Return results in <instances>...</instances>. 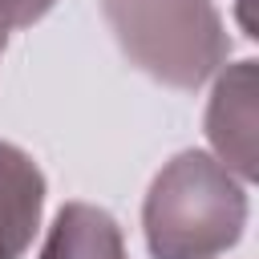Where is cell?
I'll use <instances>...</instances> for the list:
<instances>
[{
	"label": "cell",
	"mask_w": 259,
	"mask_h": 259,
	"mask_svg": "<svg viewBox=\"0 0 259 259\" xmlns=\"http://www.w3.org/2000/svg\"><path fill=\"white\" fill-rule=\"evenodd\" d=\"M247 227L243 182L210 154H178L146 194V243L154 259H214Z\"/></svg>",
	"instance_id": "cell-1"
},
{
	"label": "cell",
	"mask_w": 259,
	"mask_h": 259,
	"mask_svg": "<svg viewBox=\"0 0 259 259\" xmlns=\"http://www.w3.org/2000/svg\"><path fill=\"white\" fill-rule=\"evenodd\" d=\"M121 53L170 89H198L227 61L214 0H101Z\"/></svg>",
	"instance_id": "cell-2"
},
{
	"label": "cell",
	"mask_w": 259,
	"mask_h": 259,
	"mask_svg": "<svg viewBox=\"0 0 259 259\" xmlns=\"http://www.w3.org/2000/svg\"><path fill=\"white\" fill-rule=\"evenodd\" d=\"M255 61L231 65L210 97L206 134L235 178H255Z\"/></svg>",
	"instance_id": "cell-3"
},
{
	"label": "cell",
	"mask_w": 259,
	"mask_h": 259,
	"mask_svg": "<svg viewBox=\"0 0 259 259\" xmlns=\"http://www.w3.org/2000/svg\"><path fill=\"white\" fill-rule=\"evenodd\" d=\"M45 206V178L36 162L0 142V259H20L32 243V231L40 223Z\"/></svg>",
	"instance_id": "cell-4"
},
{
	"label": "cell",
	"mask_w": 259,
	"mask_h": 259,
	"mask_svg": "<svg viewBox=\"0 0 259 259\" xmlns=\"http://www.w3.org/2000/svg\"><path fill=\"white\" fill-rule=\"evenodd\" d=\"M40 259H125V247L117 223L105 210L89 202H69L53 219Z\"/></svg>",
	"instance_id": "cell-5"
},
{
	"label": "cell",
	"mask_w": 259,
	"mask_h": 259,
	"mask_svg": "<svg viewBox=\"0 0 259 259\" xmlns=\"http://www.w3.org/2000/svg\"><path fill=\"white\" fill-rule=\"evenodd\" d=\"M49 8H53V0H0V24L12 32V28H24V24L40 20Z\"/></svg>",
	"instance_id": "cell-6"
},
{
	"label": "cell",
	"mask_w": 259,
	"mask_h": 259,
	"mask_svg": "<svg viewBox=\"0 0 259 259\" xmlns=\"http://www.w3.org/2000/svg\"><path fill=\"white\" fill-rule=\"evenodd\" d=\"M4 40H8V28L0 24V53H4Z\"/></svg>",
	"instance_id": "cell-7"
}]
</instances>
